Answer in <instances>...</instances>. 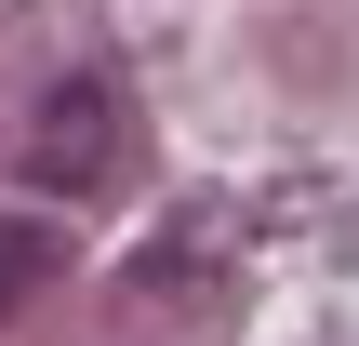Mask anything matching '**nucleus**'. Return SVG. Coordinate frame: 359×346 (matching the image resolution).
<instances>
[{"instance_id":"obj_1","label":"nucleus","mask_w":359,"mask_h":346,"mask_svg":"<svg viewBox=\"0 0 359 346\" xmlns=\"http://www.w3.org/2000/svg\"><path fill=\"white\" fill-rule=\"evenodd\" d=\"M27 173H40V187L120 173V93H107V80H53V107L27 120Z\"/></svg>"},{"instance_id":"obj_2","label":"nucleus","mask_w":359,"mask_h":346,"mask_svg":"<svg viewBox=\"0 0 359 346\" xmlns=\"http://www.w3.org/2000/svg\"><path fill=\"white\" fill-rule=\"evenodd\" d=\"M53 267H67V240H53V227H27V213H0V320H13Z\"/></svg>"}]
</instances>
